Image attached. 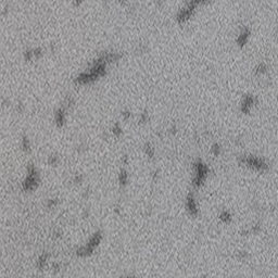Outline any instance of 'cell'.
I'll return each mask as SVG.
<instances>
[{"mask_svg": "<svg viewBox=\"0 0 278 278\" xmlns=\"http://www.w3.org/2000/svg\"><path fill=\"white\" fill-rule=\"evenodd\" d=\"M56 121L59 125H62L64 122V112L63 110H59L56 114Z\"/></svg>", "mask_w": 278, "mask_h": 278, "instance_id": "1", "label": "cell"}]
</instances>
